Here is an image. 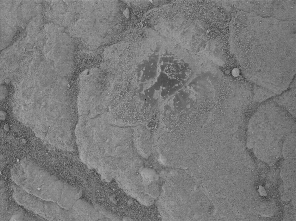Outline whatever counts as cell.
I'll list each match as a JSON object with an SVG mask.
<instances>
[{"instance_id":"obj_1","label":"cell","mask_w":296,"mask_h":221,"mask_svg":"<svg viewBox=\"0 0 296 221\" xmlns=\"http://www.w3.org/2000/svg\"><path fill=\"white\" fill-rule=\"evenodd\" d=\"M10 174L12 180L24 191L42 199L56 203L63 207L68 183L32 159L27 158L21 159L12 168Z\"/></svg>"},{"instance_id":"obj_2","label":"cell","mask_w":296,"mask_h":221,"mask_svg":"<svg viewBox=\"0 0 296 221\" xmlns=\"http://www.w3.org/2000/svg\"><path fill=\"white\" fill-rule=\"evenodd\" d=\"M12 188L16 202L30 211L50 221L70 220L69 210L57 203L35 196L17 185H13Z\"/></svg>"},{"instance_id":"obj_3","label":"cell","mask_w":296,"mask_h":221,"mask_svg":"<svg viewBox=\"0 0 296 221\" xmlns=\"http://www.w3.org/2000/svg\"><path fill=\"white\" fill-rule=\"evenodd\" d=\"M69 211L70 220H96L103 217L87 202L79 199Z\"/></svg>"},{"instance_id":"obj_4","label":"cell","mask_w":296,"mask_h":221,"mask_svg":"<svg viewBox=\"0 0 296 221\" xmlns=\"http://www.w3.org/2000/svg\"><path fill=\"white\" fill-rule=\"evenodd\" d=\"M25 51V48L24 47H23V53H24Z\"/></svg>"}]
</instances>
